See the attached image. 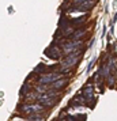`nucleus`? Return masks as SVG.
Returning a JSON list of instances; mask_svg holds the SVG:
<instances>
[{"label":"nucleus","instance_id":"obj_3","mask_svg":"<svg viewBox=\"0 0 117 121\" xmlns=\"http://www.w3.org/2000/svg\"><path fill=\"white\" fill-rule=\"evenodd\" d=\"M68 82L69 80H68L67 78H61V79H57L53 83H50V86H48V87L52 88V90H56V91H60V90H63V88L67 86Z\"/></svg>","mask_w":117,"mask_h":121},{"label":"nucleus","instance_id":"obj_4","mask_svg":"<svg viewBox=\"0 0 117 121\" xmlns=\"http://www.w3.org/2000/svg\"><path fill=\"white\" fill-rule=\"evenodd\" d=\"M25 120L26 121H45V116L44 113H34V114H29Z\"/></svg>","mask_w":117,"mask_h":121},{"label":"nucleus","instance_id":"obj_2","mask_svg":"<svg viewBox=\"0 0 117 121\" xmlns=\"http://www.w3.org/2000/svg\"><path fill=\"white\" fill-rule=\"evenodd\" d=\"M79 59H80L79 53L67 55L64 59H63L61 63H60V65H61V68H64V69H71V68H74V67L79 63Z\"/></svg>","mask_w":117,"mask_h":121},{"label":"nucleus","instance_id":"obj_1","mask_svg":"<svg viewBox=\"0 0 117 121\" xmlns=\"http://www.w3.org/2000/svg\"><path fill=\"white\" fill-rule=\"evenodd\" d=\"M19 110L22 113H25L26 116H29V114H34V113H44L45 108L41 104H38V102H31V104L21 105L19 106Z\"/></svg>","mask_w":117,"mask_h":121}]
</instances>
